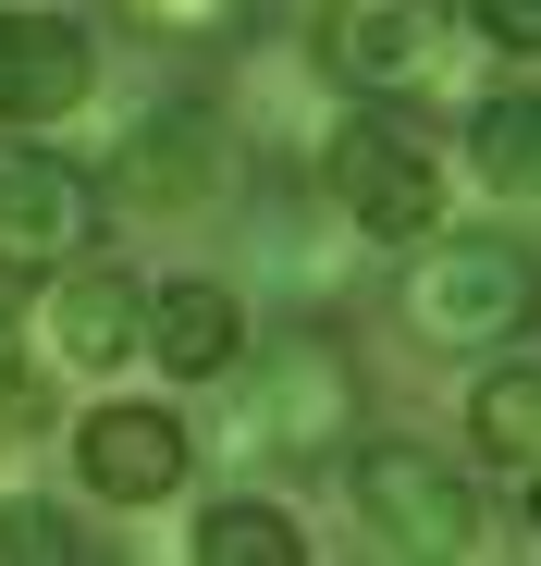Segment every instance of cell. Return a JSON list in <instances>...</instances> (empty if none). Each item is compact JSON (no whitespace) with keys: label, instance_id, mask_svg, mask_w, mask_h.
I'll return each mask as SVG.
<instances>
[{"label":"cell","instance_id":"1","mask_svg":"<svg viewBox=\"0 0 541 566\" xmlns=\"http://www.w3.org/2000/svg\"><path fill=\"white\" fill-rule=\"evenodd\" d=\"M320 198L344 210V234L357 247H418V234H443V198H456V172H443V148L394 112V99H370V112H344L332 136H320Z\"/></svg>","mask_w":541,"mask_h":566},{"label":"cell","instance_id":"2","mask_svg":"<svg viewBox=\"0 0 541 566\" xmlns=\"http://www.w3.org/2000/svg\"><path fill=\"white\" fill-rule=\"evenodd\" d=\"M222 443L234 455H320L357 431V357L332 333H284V345H246L222 369Z\"/></svg>","mask_w":541,"mask_h":566},{"label":"cell","instance_id":"3","mask_svg":"<svg viewBox=\"0 0 541 566\" xmlns=\"http://www.w3.org/2000/svg\"><path fill=\"white\" fill-rule=\"evenodd\" d=\"M246 185V160H234V124H222V99H160L124 148H112V172H99V198H112V222H148V234H185V222H210L222 198Z\"/></svg>","mask_w":541,"mask_h":566},{"label":"cell","instance_id":"4","mask_svg":"<svg viewBox=\"0 0 541 566\" xmlns=\"http://www.w3.org/2000/svg\"><path fill=\"white\" fill-rule=\"evenodd\" d=\"M406 333L418 345H517L529 333V234H443L406 259Z\"/></svg>","mask_w":541,"mask_h":566},{"label":"cell","instance_id":"5","mask_svg":"<svg viewBox=\"0 0 541 566\" xmlns=\"http://www.w3.org/2000/svg\"><path fill=\"white\" fill-rule=\"evenodd\" d=\"M25 333H38L25 357L50 369V382H112V369L136 357V333H148V283L112 247H74V259L38 271V321Z\"/></svg>","mask_w":541,"mask_h":566},{"label":"cell","instance_id":"6","mask_svg":"<svg viewBox=\"0 0 541 566\" xmlns=\"http://www.w3.org/2000/svg\"><path fill=\"white\" fill-rule=\"evenodd\" d=\"M344 493H357V530H370L382 554L443 566V554L480 542V493H468L431 443H357V455H344Z\"/></svg>","mask_w":541,"mask_h":566},{"label":"cell","instance_id":"7","mask_svg":"<svg viewBox=\"0 0 541 566\" xmlns=\"http://www.w3.org/2000/svg\"><path fill=\"white\" fill-rule=\"evenodd\" d=\"M320 74L344 86V99H418V86L443 74V50H456V13L443 0H320V25H308Z\"/></svg>","mask_w":541,"mask_h":566},{"label":"cell","instance_id":"8","mask_svg":"<svg viewBox=\"0 0 541 566\" xmlns=\"http://www.w3.org/2000/svg\"><path fill=\"white\" fill-rule=\"evenodd\" d=\"M62 455H74V493H86V505H160V493H185L198 431H185V407L99 382V407L62 431Z\"/></svg>","mask_w":541,"mask_h":566},{"label":"cell","instance_id":"9","mask_svg":"<svg viewBox=\"0 0 541 566\" xmlns=\"http://www.w3.org/2000/svg\"><path fill=\"white\" fill-rule=\"evenodd\" d=\"M99 234H112L99 172H86V160H62V148L0 136V271H50V259L99 247Z\"/></svg>","mask_w":541,"mask_h":566},{"label":"cell","instance_id":"10","mask_svg":"<svg viewBox=\"0 0 541 566\" xmlns=\"http://www.w3.org/2000/svg\"><path fill=\"white\" fill-rule=\"evenodd\" d=\"M86 99H99V38L50 0H0V136L74 124Z\"/></svg>","mask_w":541,"mask_h":566},{"label":"cell","instance_id":"11","mask_svg":"<svg viewBox=\"0 0 541 566\" xmlns=\"http://www.w3.org/2000/svg\"><path fill=\"white\" fill-rule=\"evenodd\" d=\"M222 124H234V148L284 160V172H308V160H320V136H332L344 112H332V74H320V62L234 38V86H222Z\"/></svg>","mask_w":541,"mask_h":566},{"label":"cell","instance_id":"12","mask_svg":"<svg viewBox=\"0 0 541 566\" xmlns=\"http://www.w3.org/2000/svg\"><path fill=\"white\" fill-rule=\"evenodd\" d=\"M258 345V321H246V283H222V271H172V283H148V333H136V357L160 369V382H185V395H210L222 369Z\"/></svg>","mask_w":541,"mask_h":566},{"label":"cell","instance_id":"13","mask_svg":"<svg viewBox=\"0 0 541 566\" xmlns=\"http://www.w3.org/2000/svg\"><path fill=\"white\" fill-rule=\"evenodd\" d=\"M468 431H480V468L529 505V468H541V357H529V345H505V369H480Z\"/></svg>","mask_w":541,"mask_h":566},{"label":"cell","instance_id":"14","mask_svg":"<svg viewBox=\"0 0 541 566\" xmlns=\"http://www.w3.org/2000/svg\"><path fill=\"white\" fill-rule=\"evenodd\" d=\"M468 172H480V198L529 210V185H541V99H529V62H505V86L468 112Z\"/></svg>","mask_w":541,"mask_h":566},{"label":"cell","instance_id":"15","mask_svg":"<svg viewBox=\"0 0 541 566\" xmlns=\"http://www.w3.org/2000/svg\"><path fill=\"white\" fill-rule=\"evenodd\" d=\"M185 554L198 566H308V530L270 505V493H210L198 530H185Z\"/></svg>","mask_w":541,"mask_h":566},{"label":"cell","instance_id":"16","mask_svg":"<svg viewBox=\"0 0 541 566\" xmlns=\"http://www.w3.org/2000/svg\"><path fill=\"white\" fill-rule=\"evenodd\" d=\"M112 13L160 50H234L246 38V0H112Z\"/></svg>","mask_w":541,"mask_h":566},{"label":"cell","instance_id":"17","mask_svg":"<svg viewBox=\"0 0 541 566\" xmlns=\"http://www.w3.org/2000/svg\"><path fill=\"white\" fill-rule=\"evenodd\" d=\"M99 542H86L62 505H38V493H0V566H86Z\"/></svg>","mask_w":541,"mask_h":566},{"label":"cell","instance_id":"18","mask_svg":"<svg viewBox=\"0 0 541 566\" xmlns=\"http://www.w3.org/2000/svg\"><path fill=\"white\" fill-rule=\"evenodd\" d=\"M468 25H480V50L529 62V50H541V0H468Z\"/></svg>","mask_w":541,"mask_h":566}]
</instances>
